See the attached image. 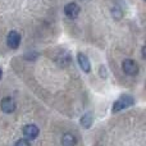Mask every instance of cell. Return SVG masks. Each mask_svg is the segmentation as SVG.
Listing matches in <instances>:
<instances>
[{"instance_id":"cell-3","label":"cell","mask_w":146,"mask_h":146,"mask_svg":"<svg viewBox=\"0 0 146 146\" xmlns=\"http://www.w3.org/2000/svg\"><path fill=\"white\" fill-rule=\"evenodd\" d=\"M22 132H23V136L26 137V140H35L38 136V133H40V129L35 124H26L23 127Z\"/></svg>"},{"instance_id":"cell-2","label":"cell","mask_w":146,"mask_h":146,"mask_svg":"<svg viewBox=\"0 0 146 146\" xmlns=\"http://www.w3.org/2000/svg\"><path fill=\"white\" fill-rule=\"evenodd\" d=\"M122 68H123V72L128 76H136L139 73V64L132 59H126L122 63Z\"/></svg>"},{"instance_id":"cell-12","label":"cell","mask_w":146,"mask_h":146,"mask_svg":"<svg viewBox=\"0 0 146 146\" xmlns=\"http://www.w3.org/2000/svg\"><path fill=\"white\" fill-rule=\"evenodd\" d=\"M1 74H3V72H1V68H0V78H1Z\"/></svg>"},{"instance_id":"cell-4","label":"cell","mask_w":146,"mask_h":146,"mask_svg":"<svg viewBox=\"0 0 146 146\" xmlns=\"http://www.w3.org/2000/svg\"><path fill=\"white\" fill-rule=\"evenodd\" d=\"M15 106L17 105H15L14 99L10 98V96H7V98H4L1 101H0V108H1V110L7 114L13 113V111L15 110Z\"/></svg>"},{"instance_id":"cell-11","label":"cell","mask_w":146,"mask_h":146,"mask_svg":"<svg viewBox=\"0 0 146 146\" xmlns=\"http://www.w3.org/2000/svg\"><path fill=\"white\" fill-rule=\"evenodd\" d=\"M142 59H145V46L142 48Z\"/></svg>"},{"instance_id":"cell-5","label":"cell","mask_w":146,"mask_h":146,"mask_svg":"<svg viewBox=\"0 0 146 146\" xmlns=\"http://www.w3.org/2000/svg\"><path fill=\"white\" fill-rule=\"evenodd\" d=\"M21 44V35L17 31H10L7 37V45L10 49H17Z\"/></svg>"},{"instance_id":"cell-6","label":"cell","mask_w":146,"mask_h":146,"mask_svg":"<svg viewBox=\"0 0 146 146\" xmlns=\"http://www.w3.org/2000/svg\"><path fill=\"white\" fill-rule=\"evenodd\" d=\"M80 7H78L76 3H68V4L64 7V13H66L67 17L69 18H77L78 14H80Z\"/></svg>"},{"instance_id":"cell-8","label":"cell","mask_w":146,"mask_h":146,"mask_svg":"<svg viewBox=\"0 0 146 146\" xmlns=\"http://www.w3.org/2000/svg\"><path fill=\"white\" fill-rule=\"evenodd\" d=\"M77 140L72 133H66L62 137V146H76Z\"/></svg>"},{"instance_id":"cell-7","label":"cell","mask_w":146,"mask_h":146,"mask_svg":"<svg viewBox=\"0 0 146 146\" xmlns=\"http://www.w3.org/2000/svg\"><path fill=\"white\" fill-rule=\"evenodd\" d=\"M77 59H78V63H80V67L82 68L83 72H90V68H91V64H90V60L87 59V56L85 54L80 53L77 55Z\"/></svg>"},{"instance_id":"cell-10","label":"cell","mask_w":146,"mask_h":146,"mask_svg":"<svg viewBox=\"0 0 146 146\" xmlns=\"http://www.w3.org/2000/svg\"><path fill=\"white\" fill-rule=\"evenodd\" d=\"M14 146H31V145H30V142H28V140L22 139V140H18Z\"/></svg>"},{"instance_id":"cell-9","label":"cell","mask_w":146,"mask_h":146,"mask_svg":"<svg viewBox=\"0 0 146 146\" xmlns=\"http://www.w3.org/2000/svg\"><path fill=\"white\" fill-rule=\"evenodd\" d=\"M81 124L85 128H90L91 124H92V114L91 113H86L85 115H82L81 118Z\"/></svg>"},{"instance_id":"cell-1","label":"cell","mask_w":146,"mask_h":146,"mask_svg":"<svg viewBox=\"0 0 146 146\" xmlns=\"http://www.w3.org/2000/svg\"><path fill=\"white\" fill-rule=\"evenodd\" d=\"M133 104H135V100L132 96H128V95L121 96V98L113 104V111H121V110H123V109L128 108V106L133 105Z\"/></svg>"}]
</instances>
